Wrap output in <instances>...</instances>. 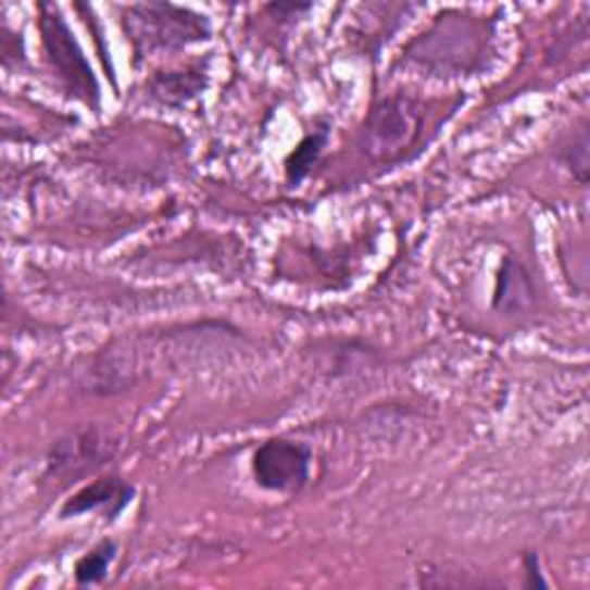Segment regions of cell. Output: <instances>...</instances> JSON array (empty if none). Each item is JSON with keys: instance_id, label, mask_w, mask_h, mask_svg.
Wrapping results in <instances>:
<instances>
[{"instance_id": "obj_6", "label": "cell", "mask_w": 590, "mask_h": 590, "mask_svg": "<svg viewBox=\"0 0 590 590\" xmlns=\"http://www.w3.org/2000/svg\"><path fill=\"white\" fill-rule=\"evenodd\" d=\"M135 493H137L135 487L116 478V475H109V478H100L86 485L81 491H76L72 499H67V503L61 510V517L72 519L104 510L106 519H116L121 512L135 501Z\"/></svg>"}, {"instance_id": "obj_5", "label": "cell", "mask_w": 590, "mask_h": 590, "mask_svg": "<svg viewBox=\"0 0 590 590\" xmlns=\"http://www.w3.org/2000/svg\"><path fill=\"white\" fill-rule=\"evenodd\" d=\"M312 450L300 441L271 439L259 445L252 456L256 482L277 493H296L310 480Z\"/></svg>"}, {"instance_id": "obj_13", "label": "cell", "mask_w": 590, "mask_h": 590, "mask_svg": "<svg viewBox=\"0 0 590 590\" xmlns=\"http://www.w3.org/2000/svg\"><path fill=\"white\" fill-rule=\"evenodd\" d=\"M524 575H526V581H524L526 588H547L549 586L542 575L540 556L536 554V551H526L524 554Z\"/></svg>"}, {"instance_id": "obj_7", "label": "cell", "mask_w": 590, "mask_h": 590, "mask_svg": "<svg viewBox=\"0 0 590 590\" xmlns=\"http://www.w3.org/2000/svg\"><path fill=\"white\" fill-rule=\"evenodd\" d=\"M102 441L98 439V434H86V436H70V439H63L59 445L53 448L51 454V470L53 473H63V470H72L76 473V466L84 464H100L98 460H102Z\"/></svg>"}, {"instance_id": "obj_14", "label": "cell", "mask_w": 590, "mask_h": 590, "mask_svg": "<svg viewBox=\"0 0 590 590\" xmlns=\"http://www.w3.org/2000/svg\"><path fill=\"white\" fill-rule=\"evenodd\" d=\"M312 10L310 3H273L268 5V12H273L277 18H291L298 16L300 12Z\"/></svg>"}, {"instance_id": "obj_10", "label": "cell", "mask_w": 590, "mask_h": 590, "mask_svg": "<svg viewBox=\"0 0 590 590\" xmlns=\"http://www.w3.org/2000/svg\"><path fill=\"white\" fill-rule=\"evenodd\" d=\"M203 88L201 74H187V72H171L160 74L150 81V92L164 104H183L192 100Z\"/></svg>"}, {"instance_id": "obj_8", "label": "cell", "mask_w": 590, "mask_h": 590, "mask_svg": "<svg viewBox=\"0 0 590 590\" xmlns=\"http://www.w3.org/2000/svg\"><path fill=\"white\" fill-rule=\"evenodd\" d=\"M532 302V289L526 271L519 263L507 256L503 261V268L499 275V287H497V307L501 310H524Z\"/></svg>"}, {"instance_id": "obj_11", "label": "cell", "mask_w": 590, "mask_h": 590, "mask_svg": "<svg viewBox=\"0 0 590 590\" xmlns=\"http://www.w3.org/2000/svg\"><path fill=\"white\" fill-rule=\"evenodd\" d=\"M116 556H118V544L116 542H111V540L100 542L92 551H88L84 558H79V563L74 565L76 583H79V586L102 583L106 579V575H109L111 563L116 561Z\"/></svg>"}, {"instance_id": "obj_9", "label": "cell", "mask_w": 590, "mask_h": 590, "mask_svg": "<svg viewBox=\"0 0 590 590\" xmlns=\"http://www.w3.org/2000/svg\"><path fill=\"white\" fill-rule=\"evenodd\" d=\"M328 127H318L298 143V148L287 158V180L291 185H300L310 176V171L323 155V148L328 146Z\"/></svg>"}, {"instance_id": "obj_12", "label": "cell", "mask_w": 590, "mask_h": 590, "mask_svg": "<svg viewBox=\"0 0 590 590\" xmlns=\"http://www.w3.org/2000/svg\"><path fill=\"white\" fill-rule=\"evenodd\" d=\"M565 162L575 171V176L586 183L588 180V127H581L577 141H573V148L567 150Z\"/></svg>"}, {"instance_id": "obj_3", "label": "cell", "mask_w": 590, "mask_h": 590, "mask_svg": "<svg viewBox=\"0 0 590 590\" xmlns=\"http://www.w3.org/2000/svg\"><path fill=\"white\" fill-rule=\"evenodd\" d=\"M485 37L480 26L468 22L466 16L454 14L452 22L436 24L423 40H417L409 55L413 61L434 70H466L470 61L482 53Z\"/></svg>"}, {"instance_id": "obj_4", "label": "cell", "mask_w": 590, "mask_h": 590, "mask_svg": "<svg viewBox=\"0 0 590 590\" xmlns=\"http://www.w3.org/2000/svg\"><path fill=\"white\" fill-rule=\"evenodd\" d=\"M420 127V109L409 98L380 100L365 121L363 148L372 158H390L404 150Z\"/></svg>"}, {"instance_id": "obj_2", "label": "cell", "mask_w": 590, "mask_h": 590, "mask_svg": "<svg viewBox=\"0 0 590 590\" xmlns=\"http://www.w3.org/2000/svg\"><path fill=\"white\" fill-rule=\"evenodd\" d=\"M40 33L49 61L59 74V79L67 90L90 106L100 104V86L95 81L92 67L84 55L79 42L74 40V33L67 26L65 16L55 5H40Z\"/></svg>"}, {"instance_id": "obj_1", "label": "cell", "mask_w": 590, "mask_h": 590, "mask_svg": "<svg viewBox=\"0 0 590 590\" xmlns=\"http://www.w3.org/2000/svg\"><path fill=\"white\" fill-rule=\"evenodd\" d=\"M125 28L137 55L174 51L211 37L208 16L171 3H141L125 10Z\"/></svg>"}]
</instances>
